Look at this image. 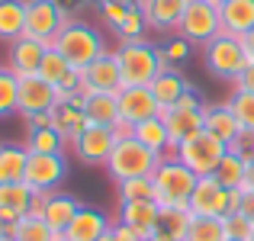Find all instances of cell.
Segmentation results:
<instances>
[{
  "mask_svg": "<svg viewBox=\"0 0 254 241\" xmlns=\"http://www.w3.org/2000/svg\"><path fill=\"white\" fill-rule=\"evenodd\" d=\"M119 68H123V84L126 87H148L151 80L168 68L161 45H151L148 39L138 42H123L116 49Z\"/></svg>",
  "mask_w": 254,
  "mask_h": 241,
  "instance_id": "1",
  "label": "cell"
},
{
  "mask_svg": "<svg viewBox=\"0 0 254 241\" xmlns=\"http://www.w3.org/2000/svg\"><path fill=\"white\" fill-rule=\"evenodd\" d=\"M151 180H155L158 190V206H190L193 186H196L199 177L177 155H164L161 164L151 174Z\"/></svg>",
  "mask_w": 254,
  "mask_h": 241,
  "instance_id": "2",
  "label": "cell"
},
{
  "mask_svg": "<svg viewBox=\"0 0 254 241\" xmlns=\"http://www.w3.org/2000/svg\"><path fill=\"white\" fill-rule=\"evenodd\" d=\"M161 158L164 155H155L151 148H145V145L132 135V138H119L110 161H106L103 167L116 183H123V180H132V177H151L155 167L161 164Z\"/></svg>",
  "mask_w": 254,
  "mask_h": 241,
  "instance_id": "3",
  "label": "cell"
},
{
  "mask_svg": "<svg viewBox=\"0 0 254 241\" xmlns=\"http://www.w3.org/2000/svg\"><path fill=\"white\" fill-rule=\"evenodd\" d=\"M55 45L58 52H62L64 58H68L74 68H87L90 61H97L100 55L106 52V45H103V36H100L93 26H87V23H81V19H68L64 23V29L55 36Z\"/></svg>",
  "mask_w": 254,
  "mask_h": 241,
  "instance_id": "4",
  "label": "cell"
},
{
  "mask_svg": "<svg viewBox=\"0 0 254 241\" xmlns=\"http://www.w3.org/2000/svg\"><path fill=\"white\" fill-rule=\"evenodd\" d=\"M203 58H206V71L212 77L232 80V84L251 64L248 52H245V42L238 36H229V32H219L209 45H203Z\"/></svg>",
  "mask_w": 254,
  "mask_h": 241,
  "instance_id": "5",
  "label": "cell"
},
{
  "mask_svg": "<svg viewBox=\"0 0 254 241\" xmlns=\"http://www.w3.org/2000/svg\"><path fill=\"white\" fill-rule=\"evenodd\" d=\"M180 161H184L187 167H190L196 177H212L216 174V167L222 164V158L229 155V145L222 142V138H216L212 132H196L193 138H187L184 145H180L177 151H174Z\"/></svg>",
  "mask_w": 254,
  "mask_h": 241,
  "instance_id": "6",
  "label": "cell"
},
{
  "mask_svg": "<svg viewBox=\"0 0 254 241\" xmlns=\"http://www.w3.org/2000/svg\"><path fill=\"white\" fill-rule=\"evenodd\" d=\"M219 32H222L219 3H209V0H190V3L184 6L177 36H184L187 42H193V45H209Z\"/></svg>",
  "mask_w": 254,
  "mask_h": 241,
  "instance_id": "7",
  "label": "cell"
},
{
  "mask_svg": "<svg viewBox=\"0 0 254 241\" xmlns=\"http://www.w3.org/2000/svg\"><path fill=\"white\" fill-rule=\"evenodd\" d=\"M68 19L71 16L62 0H26V36L32 39H42L52 45Z\"/></svg>",
  "mask_w": 254,
  "mask_h": 241,
  "instance_id": "8",
  "label": "cell"
},
{
  "mask_svg": "<svg viewBox=\"0 0 254 241\" xmlns=\"http://www.w3.org/2000/svg\"><path fill=\"white\" fill-rule=\"evenodd\" d=\"M68 177V158L64 155H32L26 164V183L36 193H52L64 183Z\"/></svg>",
  "mask_w": 254,
  "mask_h": 241,
  "instance_id": "9",
  "label": "cell"
},
{
  "mask_svg": "<svg viewBox=\"0 0 254 241\" xmlns=\"http://www.w3.org/2000/svg\"><path fill=\"white\" fill-rule=\"evenodd\" d=\"M84 203H77L71 193L64 190H52V193H36V203H32L29 216H42L45 222L52 225L55 232H64L71 225V219L77 216Z\"/></svg>",
  "mask_w": 254,
  "mask_h": 241,
  "instance_id": "10",
  "label": "cell"
},
{
  "mask_svg": "<svg viewBox=\"0 0 254 241\" xmlns=\"http://www.w3.org/2000/svg\"><path fill=\"white\" fill-rule=\"evenodd\" d=\"M116 132H113V125H87L81 135L71 142V148H74L77 161H84V164H106L113 155V148H116Z\"/></svg>",
  "mask_w": 254,
  "mask_h": 241,
  "instance_id": "11",
  "label": "cell"
},
{
  "mask_svg": "<svg viewBox=\"0 0 254 241\" xmlns=\"http://www.w3.org/2000/svg\"><path fill=\"white\" fill-rule=\"evenodd\" d=\"M123 68H119L116 52H103L97 61H90L84 68V84H81V97H87L90 90H103V93H119L123 90Z\"/></svg>",
  "mask_w": 254,
  "mask_h": 241,
  "instance_id": "12",
  "label": "cell"
},
{
  "mask_svg": "<svg viewBox=\"0 0 254 241\" xmlns=\"http://www.w3.org/2000/svg\"><path fill=\"white\" fill-rule=\"evenodd\" d=\"M58 100H62L58 90L45 77H39V74L19 77V113H23V119L36 116V113H52V106Z\"/></svg>",
  "mask_w": 254,
  "mask_h": 241,
  "instance_id": "13",
  "label": "cell"
},
{
  "mask_svg": "<svg viewBox=\"0 0 254 241\" xmlns=\"http://www.w3.org/2000/svg\"><path fill=\"white\" fill-rule=\"evenodd\" d=\"M190 212L193 216H229V190L216 177H199L190 196Z\"/></svg>",
  "mask_w": 254,
  "mask_h": 241,
  "instance_id": "14",
  "label": "cell"
},
{
  "mask_svg": "<svg viewBox=\"0 0 254 241\" xmlns=\"http://www.w3.org/2000/svg\"><path fill=\"white\" fill-rule=\"evenodd\" d=\"M116 97H119V119L132 125L145 122L151 116H161V106H158L151 87H123Z\"/></svg>",
  "mask_w": 254,
  "mask_h": 241,
  "instance_id": "15",
  "label": "cell"
},
{
  "mask_svg": "<svg viewBox=\"0 0 254 241\" xmlns=\"http://www.w3.org/2000/svg\"><path fill=\"white\" fill-rule=\"evenodd\" d=\"M45 52H49V42L32 36H19L16 42H10V55H6V68L16 77H29L39 74V64H42Z\"/></svg>",
  "mask_w": 254,
  "mask_h": 241,
  "instance_id": "16",
  "label": "cell"
},
{
  "mask_svg": "<svg viewBox=\"0 0 254 241\" xmlns=\"http://www.w3.org/2000/svg\"><path fill=\"white\" fill-rule=\"evenodd\" d=\"M113 222H116V219H110L103 209H97V206H81L77 216L71 219V225L62 235L68 241H100L113 229Z\"/></svg>",
  "mask_w": 254,
  "mask_h": 241,
  "instance_id": "17",
  "label": "cell"
},
{
  "mask_svg": "<svg viewBox=\"0 0 254 241\" xmlns=\"http://www.w3.org/2000/svg\"><path fill=\"white\" fill-rule=\"evenodd\" d=\"M52 125H55L68 142H74L87 125H90V119H87V113H84V97L81 93H77V97H62L55 106H52Z\"/></svg>",
  "mask_w": 254,
  "mask_h": 241,
  "instance_id": "18",
  "label": "cell"
},
{
  "mask_svg": "<svg viewBox=\"0 0 254 241\" xmlns=\"http://www.w3.org/2000/svg\"><path fill=\"white\" fill-rule=\"evenodd\" d=\"M203 110H206V106H203ZM203 110H180V106H174V110H164L161 113L164 125H168V135H171V155L187 142V138H193L196 132L206 129Z\"/></svg>",
  "mask_w": 254,
  "mask_h": 241,
  "instance_id": "19",
  "label": "cell"
},
{
  "mask_svg": "<svg viewBox=\"0 0 254 241\" xmlns=\"http://www.w3.org/2000/svg\"><path fill=\"white\" fill-rule=\"evenodd\" d=\"M145 19H148V29L158 32H177L180 16H184V0H138Z\"/></svg>",
  "mask_w": 254,
  "mask_h": 241,
  "instance_id": "20",
  "label": "cell"
},
{
  "mask_svg": "<svg viewBox=\"0 0 254 241\" xmlns=\"http://www.w3.org/2000/svg\"><path fill=\"white\" fill-rule=\"evenodd\" d=\"M158 219H161V206L158 203H119L116 222H126L142 238H151L158 232Z\"/></svg>",
  "mask_w": 254,
  "mask_h": 241,
  "instance_id": "21",
  "label": "cell"
},
{
  "mask_svg": "<svg viewBox=\"0 0 254 241\" xmlns=\"http://www.w3.org/2000/svg\"><path fill=\"white\" fill-rule=\"evenodd\" d=\"M219 19H222V32L229 36H248L254 29V0H222L219 3Z\"/></svg>",
  "mask_w": 254,
  "mask_h": 241,
  "instance_id": "22",
  "label": "cell"
},
{
  "mask_svg": "<svg viewBox=\"0 0 254 241\" xmlns=\"http://www.w3.org/2000/svg\"><path fill=\"white\" fill-rule=\"evenodd\" d=\"M148 87H151V93H155L158 106H161V113H164V110H171V106H177V103H180V97L190 90V80L180 74L177 68H164Z\"/></svg>",
  "mask_w": 254,
  "mask_h": 241,
  "instance_id": "23",
  "label": "cell"
},
{
  "mask_svg": "<svg viewBox=\"0 0 254 241\" xmlns=\"http://www.w3.org/2000/svg\"><path fill=\"white\" fill-rule=\"evenodd\" d=\"M203 119H206V132H212L216 138H222L225 145H229L232 138L242 135V122L235 119V113H232L229 103L206 106V110H203Z\"/></svg>",
  "mask_w": 254,
  "mask_h": 241,
  "instance_id": "24",
  "label": "cell"
},
{
  "mask_svg": "<svg viewBox=\"0 0 254 241\" xmlns=\"http://www.w3.org/2000/svg\"><path fill=\"white\" fill-rule=\"evenodd\" d=\"M84 113L93 125H116L119 122V97L103 90H90L84 97Z\"/></svg>",
  "mask_w": 254,
  "mask_h": 241,
  "instance_id": "25",
  "label": "cell"
},
{
  "mask_svg": "<svg viewBox=\"0 0 254 241\" xmlns=\"http://www.w3.org/2000/svg\"><path fill=\"white\" fill-rule=\"evenodd\" d=\"M26 164H29L26 145H0V183L26 180Z\"/></svg>",
  "mask_w": 254,
  "mask_h": 241,
  "instance_id": "26",
  "label": "cell"
},
{
  "mask_svg": "<svg viewBox=\"0 0 254 241\" xmlns=\"http://www.w3.org/2000/svg\"><path fill=\"white\" fill-rule=\"evenodd\" d=\"M132 135H135L145 148H151L155 155H171V135H168V125H164V116H151V119H145V122H138L135 129H132Z\"/></svg>",
  "mask_w": 254,
  "mask_h": 241,
  "instance_id": "27",
  "label": "cell"
},
{
  "mask_svg": "<svg viewBox=\"0 0 254 241\" xmlns=\"http://www.w3.org/2000/svg\"><path fill=\"white\" fill-rule=\"evenodd\" d=\"M26 36V0H0V39L16 42Z\"/></svg>",
  "mask_w": 254,
  "mask_h": 241,
  "instance_id": "28",
  "label": "cell"
},
{
  "mask_svg": "<svg viewBox=\"0 0 254 241\" xmlns=\"http://www.w3.org/2000/svg\"><path fill=\"white\" fill-rule=\"evenodd\" d=\"M68 145L71 142L55 129V125H49V129H32L29 135H26V148H29L32 155H64Z\"/></svg>",
  "mask_w": 254,
  "mask_h": 241,
  "instance_id": "29",
  "label": "cell"
},
{
  "mask_svg": "<svg viewBox=\"0 0 254 241\" xmlns=\"http://www.w3.org/2000/svg\"><path fill=\"white\" fill-rule=\"evenodd\" d=\"M32 203H36V190H32L26 180H19V183H0V206H3V209L29 216Z\"/></svg>",
  "mask_w": 254,
  "mask_h": 241,
  "instance_id": "30",
  "label": "cell"
},
{
  "mask_svg": "<svg viewBox=\"0 0 254 241\" xmlns=\"http://www.w3.org/2000/svg\"><path fill=\"white\" fill-rule=\"evenodd\" d=\"M193 222V212L190 206H161V219H158V232H164V235L184 241L187 238V229H190Z\"/></svg>",
  "mask_w": 254,
  "mask_h": 241,
  "instance_id": "31",
  "label": "cell"
},
{
  "mask_svg": "<svg viewBox=\"0 0 254 241\" xmlns=\"http://www.w3.org/2000/svg\"><path fill=\"white\" fill-rule=\"evenodd\" d=\"M116 186H119V203H158V190L151 177H132Z\"/></svg>",
  "mask_w": 254,
  "mask_h": 241,
  "instance_id": "32",
  "label": "cell"
},
{
  "mask_svg": "<svg viewBox=\"0 0 254 241\" xmlns=\"http://www.w3.org/2000/svg\"><path fill=\"white\" fill-rule=\"evenodd\" d=\"M245 174H248V161L229 151V155L222 158V164L216 167V174H212V177H216L225 190H238V186H245Z\"/></svg>",
  "mask_w": 254,
  "mask_h": 241,
  "instance_id": "33",
  "label": "cell"
},
{
  "mask_svg": "<svg viewBox=\"0 0 254 241\" xmlns=\"http://www.w3.org/2000/svg\"><path fill=\"white\" fill-rule=\"evenodd\" d=\"M71 68H74V64H71L68 58H64L62 52L55 49V45H49V52H45L42 64H39V77H45V80H49V84L58 90V84H62V80L71 74Z\"/></svg>",
  "mask_w": 254,
  "mask_h": 241,
  "instance_id": "34",
  "label": "cell"
},
{
  "mask_svg": "<svg viewBox=\"0 0 254 241\" xmlns=\"http://www.w3.org/2000/svg\"><path fill=\"white\" fill-rule=\"evenodd\" d=\"M62 232H55L42 216H23L16 225V241H58Z\"/></svg>",
  "mask_w": 254,
  "mask_h": 241,
  "instance_id": "35",
  "label": "cell"
},
{
  "mask_svg": "<svg viewBox=\"0 0 254 241\" xmlns=\"http://www.w3.org/2000/svg\"><path fill=\"white\" fill-rule=\"evenodd\" d=\"M184 241H225V225L219 216H193Z\"/></svg>",
  "mask_w": 254,
  "mask_h": 241,
  "instance_id": "36",
  "label": "cell"
},
{
  "mask_svg": "<svg viewBox=\"0 0 254 241\" xmlns=\"http://www.w3.org/2000/svg\"><path fill=\"white\" fill-rule=\"evenodd\" d=\"M19 113V77L10 68H0V119Z\"/></svg>",
  "mask_w": 254,
  "mask_h": 241,
  "instance_id": "37",
  "label": "cell"
},
{
  "mask_svg": "<svg viewBox=\"0 0 254 241\" xmlns=\"http://www.w3.org/2000/svg\"><path fill=\"white\" fill-rule=\"evenodd\" d=\"M145 32H148V19H145L142 6L135 3L129 10V16L123 19V26L116 29V36L123 39V42H138V39H145Z\"/></svg>",
  "mask_w": 254,
  "mask_h": 241,
  "instance_id": "38",
  "label": "cell"
},
{
  "mask_svg": "<svg viewBox=\"0 0 254 241\" xmlns=\"http://www.w3.org/2000/svg\"><path fill=\"white\" fill-rule=\"evenodd\" d=\"M229 106H232V113H235V119L242 122V129L254 132V93L235 90V93H232V100H229Z\"/></svg>",
  "mask_w": 254,
  "mask_h": 241,
  "instance_id": "39",
  "label": "cell"
},
{
  "mask_svg": "<svg viewBox=\"0 0 254 241\" xmlns=\"http://www.w3.org/2000/svg\"><path fill=\"white\" fill-rule=\"evenodd\" d=\"M135 3H129V0H97V10H100V16H103V23L110 26L113 32L123 26V19L129 16V10Z\"/></svg>",
  "mask_w": 254,
  "mask_h": 241,
  "instance_id": "40",
  "label": "cell"
},
{
  "mask_svg": "<svg viewBox=\"0 0 254 241\" xmlns=\"http://www.w3.org/2000/svg\"><path fill=\"white\" fill-rule=\"evenodd\" d=\"M164 52V61H168V68H177V64H184L187 58L193 55V42H187L184 36H171L168 42L161 45Z\"/></svg>",
  "mask_w": 254,
  "mask_h": 241,
  "instance_id": "41",
  "label": "cell"
},
{
  "mask_svg": "<svg viewBox=\"0 0 254 241\" xmlns=\"http://www.w3.org/2000/svg\"><path fill=\"white\" fill-rule=\"evenodd\" d=\"M222 225H225V238H238V241H248L251 232H254V222L245 212H229V216H222Z\"/></svg>",
  "mask_w": 254,
  "mask_h": 241,
  "instance_id": "42",
  "label": "cell"
},
{
  "mask_svg": "<svg viewBox=\"0 0 254 241\" xmlns=\"http://www.w3.org/2000/svg\"><path fill=\"white\" fill-rule=\"evenodd\" d=\"M229 151H232V155H238V158H245V161H254V132L242 129V135L229 142Z\"/></svg>",
  "mask_w": 254,
  "mask_h": 241,
  "instance_id": "43",
  "label": "cell"
},
{
  "mask_svg": "<svg viewBox=\"0 0 254 241\" xmlns=\"http://www.w3.org/2000/svg\"><path fill=\"white\" fill-rule=\"evenodd\" d=\"M19 212H13V209H3L0 206V238H6V235H16V225H19Z\"/></svg>",
  "mask_w": 254,
  "mask_h": 241,
  "instance_id": "44",
  "label": "cell"
},
{
  "mask_svg": "<svg viewBox=\"0 0 254 241\" xmlns=\"http://www.w3.org/2000/svg\"><path fill=\"white\" fill-rule=\"evenodd\" d=\"M110 235H113V241H145V238L138 235L135 229H129V225H126V222H113Z\"/></svg>",
  "mask_w": 254,
  "mask_h": 241,
  "instance_id": "45",
  "label": "cell"
},
{
  "mask_svg": "<svg viewBox=\"0 0 254 241\" xmlns=\"http://www.w3.org/2000/svg\"><path fill=\"white\" fill-rule=\"evenodd\" d=\"M235 90H248V93H254V61L248 64V68L238 74V80H235Z\"/></svg>",
  "mask_w": 254,
  "mask_h": 241,
  "instance_id": "46",
  "label": "cell"
},
{
  "mask_svg": "<svg viewBox=\"0 0 254 241\" xmlns=\"http://www.w3.org/2000/svg\"><path fill=\"white\" fill-rule=\"evenodd\" d=\"M52 125V113H36V116H26V129H49Z\"/></svg>",
  "mask_w": 254,
  "mask_h": 241,
  "instance_id": "47",
  "label": "cell"
},
{
  "mask_svg": "<svg viewBox=\"0 0 254 241\" xmlns=\"http://www.w3.org/2000/svg\"><path fill=\"white\" fill-rule=\"evenodd\" d=\"M242 212L254 222V190H245V196H242Z\"/></svg>",
  "mask_w": 254,
  "mask_h": 241,
  "instance_id": "48",
  "label": "cell"
},
{
  "mask_svg": "<svg viewBox=\"0 0 254 241\" xmlns=\"http://www.w3.org/2000/svg\"><path fill=\"white\" fill-rule=\"evenodd\" d=\"M132 129H135V125H132V122H126V119H119V122L113 125V132H116V138H132Z\"/></svg>",
  "mask_w": 254,
  "mask_h": 241,
  "instance_id": "49",
  "label": "cell"
},
{
  "mask_svg": "<svg viewBox=\"0 0 254 241\" xmlns=\"http://www.w3.org/2000/svg\"><path fill=\"white\" fill-rule=\"evenodd\" d=\"M242 42H245V52H248V58L254 61V29L248 32V36H242Z\"/></svg>",
  "mask_w": 254,
  "mask_h": 241,
  "instance_id": "50",
  "label": "cell"
},
{
  "mask_svg": "<svg viewBox=\"0 0 254 241\" xmlns=\"http://www.w3.org/2000/svg\"><path fill=\"white\" fill-rule=\"evenodd\" d=\"M242 190H254V161H248V174H245V186Z\"/></svg>",
  "mask_w": 254,
  "mask_h": 241,
  "instance_id": "51",
  "label": "cell"
},
{
  "mask_svg": "<svg viewBox=\"0 0 254 241\" xmlns=\"http://www.w3.org/2000/svg\"><path fill=\"white\" fill-rule=\"evenodd\" d=\"M145 241H177V238H171V235H164V232H155L151 238H145Z\"/></svg>",
  "mask_w": 254,
  "mask_h": 241,
  "instance_id": "52",
  "label": "cell"
},
{
  "mask_svg": "<svg viewBox=\"0 0 254 241\" xmlns=\"http://www.w3.org/2000/svg\"><path fill=\"white\" fill-rule=\"evenodd\" d=\"M100 241H113V235H110V232H106V235H103V238H100Z\"/></svg>",
  "mask_w": 254,
  "mask_h": 241,
  "instance_id": "53",
  "label": "cell"
},
{
  "mask_svg": "<svg viewBox=\"0 0 254 241\" xmlns=\"http://www.w3.org/2000/svg\"><path fill=\"white\" fill-rule=\"evenodd\" d=\"M0 241H16V238H13V235H6V238H0Z\"/></svg>",
  "mask_w": 254,
  "mask_h": 241,
  "instance_id": "54",
  "label": "cell"
},
{
  "mask_svg": "<svg viewBox=\"0 0 254 241\" xmlns=\"http://www.w3.org/2000/svg\"><path fill=\"white\" fill-rule=\"evenodd\" d=\"M209 3H222V0H209Z\"/></svg>",
  "mask_w": 254,
  "mask_h": 241,
  "instance_id": "55",
  "label": "cell"
},
{
  "mask_svg": "<svg viewBox=\"0 0 254 241\" xmlns=\"http://www.w3.org/2000/svg\"><path fill=\"white\" fill-rule=\"evenodd\" d=\"M225 241H238V238H225Z\"/></svg>",
  "mask_w": 254,
  "mask_h": 241,
  "instance_id": "56",
  "label": "cell"
},
{
  "mask_svg": "<svg viewBox=\"0 0 254 241\" xmlns=\"http://www.w3.org/2000/svg\"><path fill=\"white\" fill-rule=\"evenodd\" d=\"M248 241H254V232H251V238H248Z\"/></svg>",
  "mask_w": 254,
  "mask_h": 241,
  "instance_id": "57",
  "label": "cell"
},
{
  "mask_svg": "<svg viewBox=\"0 0 254 241\" xmlns=\"http://www.w3.org/2000/svg\"><path fill=\"white\" fill-rule=\"evenodd\" d=\"M129 3H138V0H129Z\"/></svg>",
  "mask_w": 254,
  "mask_h": 241,
  "instance_id": "58",
  "label": "cell"
},
{
  "mask_svg": "<svg viewBox=\"0 0 254 241\" xmlns=\"http://www.w3.org/2000/svg\"><path fill=\"white\" fill-rule=\"evenodd\" d=\"M184 3H190V0H184Z\"/></svg>",
  "mask_w": 254,
  "mask_h": 241,
  "instance_id": "59",
  "label": "cell"
}]
</instances>
